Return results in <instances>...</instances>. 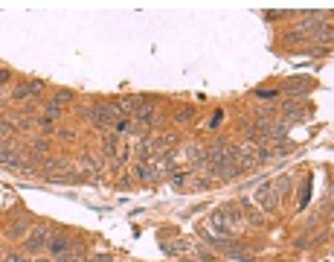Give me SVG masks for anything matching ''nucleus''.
<instances>
[{"mask_svg":"<svg viewBox=\"0 0 334 262\" xmlns=\"http://www.w3.org/2000/svg\"><path fill=\"white\" fill-rule=\"evenodd\" d=\"M87 120L93 122L96 128H108L111 122L122 120V117H119V111L114 108V102H93L87 108Z\"/></svg>","mask_w":334,"mask_h":262,"instance_id":"f257e3e1","label":"nucleus"},{"mask_svg":"<svg viewBox=\"0 0 334 262\" xmlns=\"http://www.w3.org/2000/svg\"><path fill=\"white\" fill-rule=\"evenodd\" d=\"M29 87H32V93H41V90H44V82H41V79H32Z\"/></svg>","mask_w":334,"mask_h":262,"instance_id":"c756f323","label":"nucleus"},{"mask_svg":"<svg viewBox=\"0 0 334 262\" xmlns=\"http://www.w3.org/2000/svg\"><path fill=\"white\" fill-rule=\"evenodd\" d=\"M47 152H50V140L47 137L32 140V155H47Z\"/></svg>","mask_w":334,"mask_h":262,"instance_id":"dca6fc26","label":"nucleus"},{"mask_svg":"<svg viewBox=\"0 0 334 262\" xmlns=\"http://www.w3.org/2000/svg\"><path fill=\"white\" fill-rule=\"evenodd\" d=\"M134 120H137V125H151L154 122V105L146 99V102L137 108V114H134Z\"/></svg>","mask_w":334,"mask_h":262,"instance_id":"1a4fd4ad","label":"nucleus"},{"mask_svg":"<svg viewBox=\"0 0 334 262\" xmlns=\"http://www.w3.org/2000/svg\"><path fill=\"white\" fill-rule=\"evenodd\" d=\"M134 175L143 181V184H157V178H160V172H157V166H149V163H140L137 169H134Z\"/></svg>","mask_w":334,"mask_h":262,"instance_id":"6e6552de","label":"nucleus"},{"mask_svg":"<svg viewBox=\"0 0 334 262\" xmlns=\"http://www.w3.org/2000/svg\"><path fill=\"white\" fill-rule=\"evenodd\" d=\"M9 76H12V73H9L6 67L0 70V85H6V82H9Z\"/></svg>","mask_w":334,"mask_h":262,"instance_id":"2f4dec72","label":"nucleus"},{"mask_svg":"<svg viewBox=\"0 0 334 262\" xmlns=\"http://www.w3.org/2000/svg\"><path fill=\"white\" fill-rule=\"evenodd\" d=\"M35 262H55V260H35Z\"/></svg>","mask_w":334,"mask_h":262,"instance_id":"473e14b6","label":"nucleus"},{"mask_svg":"<svg viewBox=\"0 0 334 262\" xmlns=\"http://www.w3.org/2000/svg\"><path fill=\"white\" fill-rule=\"evenodd\" d=\"M70 99H73V90H58V93H55V99H52V102H70Z\"/></svg>","mask_w":334,"mask_h":262,"instance_id":"b1692460","label":"nucleus"},{"mask_svg":"<svg viewBox=\"0 0 334 262\" xmlns=\"http://www.w3.org/2000/svg\"><path fill=\"white\" fill-rule=\"evenodd\" d=\"M50 245V227L47 225H35L29 230V236L23 239V248L29 251V254H38V251H44Z\"/></svg>","mask_w":334,"mask_h":262,"instance_id":"f03ea898","label":"nucleus"},{"mask_svg":"<svg viewBox=\"0 0 334 262\" xmlns=\"http://www.w3.org/2000/svg\"><path fill=\"white\" fill-rule=\"evenodd\" d=\"M288 17V12H265V20H282Z\"/></svg>","mask_w":334,"mask_h":262,"instance_id":"cd10ccee","label":"nucleus"},{"mask_svg":"<svg viewBox=\"0 0 334 262\" xmlns=\"http://www.w3.org/2000/svg\"><path fill=\"white\" fill-rule=\"evenodd\" d=\"M311 38H317L323 47H332V44H334V26L323 20V23H317V29L311 32Z\"/></svg>","mask_w":334,"mask_h":262,"instance_id":"0eeeda50","label":"nucleus"},{"mask_svg":"<svg viewBox=\"0 0 334 262\" xmlns=\"http://www.w3.org/2000/svg\"><path fill=\"white\" fill-rule=\"evenodd\" d=\"M256 201H259V207L265 213H273L279 207V192L273 190V184H259L256 187Z\"/></svg>","mask_w":334,"mask_h":262,"instance_id":"7ed1b4c3","label":"nucleus"},{"mask_svg":"<svg viewBox=\"0 0 334 262\" xmlns=\"http://www.w3.org/2000/svg\"><path fill=\"white\" fill-rule=\"evenodd\" d=\"M305 38H308V35L297 32V29H294V32H285V35H282V41H285V44H302Z\"/></svg>","mask_w":334,"mask_h":262,"instance_id":"f3484780","label":"nucleus"},{"mask_svg":"<svg viewBox=\"0 0 334 262\" xmlns=\"http://www.w3.org/2000/svg\"><path fill=\"white\" fill-rule=\"evenodd\" d=\"M52 117H41V120H38V128H41V131H44V134H52Z\"/></svg>","mask_w":334,"mask_h":262,"instance_id":"5701e85b","label":"nucleus"},{"mask_svg":"<svg viewBox=\"0 0 334 262\" xmlns=\"http://www.w3.org/2000/svg\"><path fill=\"white\" fill-rule=\"evenodd\" d=\"M256 96H259V99H273L276 90H256Z\"/></svg>","mask_w":334,"mask_h":262,"instance_id":"c85d7f7f","label":"nucleus"},{"mask_svg":"<svg viewBox=\"0 0 334 262\" xmlns=\"http://www.w3.org/2000/svg\"><path fill=\"white\" fill-rule=\"evenodd\" d=\"M192 187H198V190H206V187H212V181H206V178H192Z\"/></svg>","mask_w":334,"mask_h":262,"instance_id":"bb28decb","label":"nucleus"},{"mask_svg":"<svg viewBox=\"0 0 334 262\" xmlns=\"http://www.w3.org/2000/svg\"><path fill=\"white\" fill-rule=\"evenodd\" d=\"M3 262H29L23 254H17V251H6L3 254Z\"/></svg>","mask_w":334,"mask_h":262,"instance_id":"aec40b11","label":"nucleus"},{"mask_svg":"<svg viewBox=\"0 0 334 262\" xmlns=\"http://www.w3.org/2000/svg\"><path fill=\"white\" fill-rule=\"evenodd\" d=\"M247 222H250L253 227H265V216H262V213H247Z\"/></svg>","mask_w":334,"mask_h":262,"instance_id":"412c9836","label":"nucleus"},{"mask_svg":"<svg viewBox=\"0 0 334 262\" xmlns=\"http://www.w3.org/2000/svg\"><path fill=\"white\" fill-rule=\"evenodd\" d=\"M224 120V114H221V111H215V114H212V120H209V125H212V128H218V122Z\"/></svg>","mask_w":334,"mask_h":262,"instance_id":"7c9ffc66","label":"nucleus"},{"mask_svg":"<svg viewBox=\"0 0 334 262\" xmlns=\"http://www.w3.org/2000/svg\"><path fill=\"white\" fill-rule=\"evenodd\" d=\"M117 131L119 134H131V131H137V122H131V117H122V120H117Z\"/></svg>","mask_w":334,"mask_h":262,"instance_id":"ddd939ff","label":"nucleus"},{"mask_svg":"<svg viewBox=\"0 0 334 262\" xmlns=\"http://www.w3.org/2000/svg\"><path fill=\"white\" fill-rule=\"evenodd\" d=\"M195 120V108H180L177 114H174V122H180V125H186V122Z\"/></svg>","mask_w":334,"mask_h":262,"instance_id":"f8f14e48","label":"nucleus"},{"mask_svg":"<svg viewBox=\"0 0 334 262\" xmlns=\"http://www.w3.org/2000/svg\"><path fill=\"white\" fill-rule=\"evenodd\" d=\"M29 230H32V219H29L26 213H20L15 222L9 225L6 236H9V239H26V236H29Z\"/></svg>","mask_w":334,"mask_h":262,"instance_id":"20e7f679","label":"nucleus"},{"mask_svg":"<svg viewBox=\"0 0 334 262\" xmlns=\"http://www.w3.org/2000/svg\"><path fill=\"white\" fill-rule=\"evenodd\" d=\"M102 149H105V155H108V157H114V155H117V137H114V134H108Z\"/></svg>","mask_w":334,"mask_h":262,"instance_id":"a211bd4d","label":"nucleus"},{"mask_svg":"<svg viewBox=\"0 0 334 262\" xmlns=\"http://www.w3.org/2000/svg\"><path fill=\"white\" fill-rule=\"evenodd\" d=\"M311 245H317V239H308V236L302 233V236H297V242H294V248H297V251H305V248H311Z\"/></svg>","mask_w":334,"mask_h":262,"instance_id":"6ab92c4d","label":"nucleus"},{"mask_svg":"<svg viewBox=\"0 0 334 262\" xmlns=\"http://www.w3.org/2000/svg\"><path fill=\"white\" fill-rule=\"evenodd\" d=\"M311 90H314V79H288L282 85V93L288 96H305Z\"/></svg>","mask_w":334,"mask_h":262,"instance_id":"39448f33","label":"nucleus"},{"mask_svg":"<svg viewBox=\"0 0 334 262\" xmlns=\"http://www.w3.org/2000/svg\"><path fill=\"white\" fill-rule=\"evenodd\" d=\"M58 114H61L58 102H47V117H55V120H58Z\"/></svg>","mask_w":334,"mask_h":262,"instance_id":"a878e982","label":"nucleus"},{"mask_svg":"<svg viewBox=\"0 0 334 262\" xmlns=\"http://www.w3.org/2000/svg\"><path fill=\"white\" fill-rule=\"evenodd\" d=\"M70 248H73V239H70L67 233H52L50 245H47V251H50L55 260H58V257H64V254H70Z\"/></svg>","mask_w":334,"mask_h":262,"instance_id":"423d86ee","label":"nucleus"},{"mask_svg":"<svg viewBox=\"0 0 334 262\" xmlns=\"http://www.w3.org/2000/svg\"><path fill=\"white\" fill-rule=\"evenodd\" d=\"M32 96V87H29V82L26 85H17L15 93H12V99H17V102H23V99H29Z\"/></svg>","mask_w":334,"mask_h":262,"instance_id":"2eb2a0df","label":"nucleus"},{"mask_svg":"<svg viewBox=\"0 0 334 262\" xmlns=\"http://www.w3.org/2000/svg\"><path fill=\"white\" fill-rule=\"evenodd\" d=\"M195 257H198L200 262H218L215 254H212L209 248H203V245H195Z\"/></svg>","mask_w":334,"mask_h":262,"instance_id":"4468645a","label":"nucleus"},{"mask_svg":"<svg viewBox=\"0 0 334 262\" xmlns=\"http://www.w3.org/2000/svg\"><path fill=\"white\" fill-rule=\"evenodd\" d=\"M12 131H15V122H12V120H0V134H3V140L9 137Z\"/></svg>","mask_w":334,"mask_h":262,"instance_id":"4be33fe9","label":"nucleus"},{"mask_svg":"<svg viewBox=\"0 0 334 262\" xmlns=\"http://www.w3.org/2000/svg\"><path fill=\"white\" fill-rule=\"evenodd\" d=\"M186 184V172H180V169H177V172L171 175V187H183Z\"/></svg>","mask_w":334,"mask_h":262,"instance_id":"393cba45","label":"nucleus"},{"mask_svg":"<svg viewBox=\"0 0 334 262\" xmlns=\"http://www.w3.org/2000/svg\"><path fill=\"white\" fill-rule=\"evenodd\" d=\"M285 134H288V122H285V120H273V128H270V140L282 143Z\"/></svg>","mask_w":334,"mask_h":262,"instance_id":"9d476101","label":"nucleus"},{"mask_svg":"<svg viewBox=\"0 0 334 262\" xmlns=\"http://www.w3.org/2000/svg\"><path fill=\"white\" fill-rule=\"evenodd\" d=\"M250 262H262V260H250Z\"/></svg>","mask_w":334,"mask_h":262,"instance_id":"72a5a7b5","label":"nucleus"},{"mask_svg":"<svg viewBox=\"0 0 334 262\" xmlns=\"http://www.w3.org/2000/svg\"><path fill=\"white\" fill-rule=\"evenodd\" d=\"M332 52V47H323V44H308L305 47V55H311V58H326Z\"/></svg>","mask_w":334,"mask_h":262,"instance_id":"9b49d317","label":"nucleus"}]
</instances>
